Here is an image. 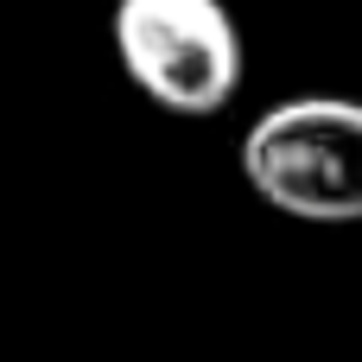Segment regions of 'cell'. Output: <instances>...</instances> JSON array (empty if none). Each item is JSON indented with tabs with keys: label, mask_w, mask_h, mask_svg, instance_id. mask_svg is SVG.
I'll return each instance as SVG.
<instances>
[{
	"label": "cell",
	"mask_w": 362,
	"mask_h": 362,
	"mask_svg": "<svg viewBox=\"0 0 362 362\" xmlns=\"http://www.w3.org/2000/svg\"><path fill=\"white\" fill-rule=\"evenodd\" d=\"M115 51L165 115H216L242 89V32L223 0H115Z\"/></svg>",
	"instance_id": "2"
},
{
	"label": "cell",
	"mask_w": 362,
	"mask_h": 362,
	"mask_svg": "<svg viewBox=\"0 0 362 362\" xmlns=\"http://www.w3.org/2000/svg\"><path fill=\"white\" fill-rule=\"evenodd\" d=\"M242 178L293 223H362V102L286 95L242 134Z\"/></svg>",
	"instance_id": "1"
}]
</instances>
